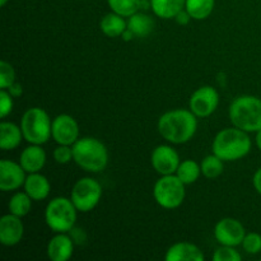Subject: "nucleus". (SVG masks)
<instances>
[{
  "mask_svg": "<svg viewBox=\"0 0 261 261\" xmlns=\"http://www.w3.org/2000/svg\"><path fill=\"white\" fill-rule=\"evenodd\" d=\"M158 132L163 139L172 144L190 142L198 129V119L191 110H171L158 120Z\"/></svg>",
  "mask_w": 261,
  "mask_h": 261,
  "instance_id": "1",
  "label": "nucleus"
},
{
  "mask_svg": "<svg viewBox=\"0 0 261 261\" xmlns=\"http://www.w3.org/2000/svg\"><path fill=\"white\" fill-rule=\"evenodd\" d=\"M252 147L249 133L239 127H227L216 135L212 150L224 162H233L246 157Z\"/></svg>",
  "mask_w": 261,
  "mask_h": 261,
  "instance_id": "2",
  "label": "nucleus"
},
{
  "mask_svg": "<svg viewBox=\"0 0 261 261\" xmlns=\"http://www.w3.org/2000/svg\"><path fill=\"white\" fill-rule=\"evenodd\" d=\"M73 161L87 172L98 173L107 167L109 152L96 138H79L73 144Z\"/></svg>",
  "mask_w": 261,
  "mask_h": 261,
  "instance_id": "3",
  "label": "nucleus"
},
{
  "mask_svg": "<svg viewBox=\"0 0 261 261\" xmlns=\"http://www.w3.org/2000/svg\"><path fill=\"white\" fill-rule=\"evenodd\" d=\"M229 120L232 125L246 133H256L261 129V99L259 97H237L229 106Z\"/></svg>",
  "mask_w": 261,
  "mask_h": 261,
  "instance_id": "4",
  "label": "nucleus"
},
{
  "mask_svg": "<svg viewBox=\"0 0 261 261\" xmlns=\"http://www.w3.org/2000/svg\"><path fill=\"white\" fill-rule=\"evenodd\" d=\"M76 212L71 199L54 198L45 209V222L55 233H68L75 226Z\"/></svg>",
  "mask_w": 261,
  "mask_h": 261,
  "instance_id": "5",
  "label": "nucleus"
},
{
  "mask_svg": "<svg viewBox=\"0 0 261 261\" xmlns=\"http://www.w3.org/2000/svg\"><path fill=\"white\" fill-rule=\"evenodd\" d=\"M51 126L53 121L50 120V116L40 107L28 109L20 120L23 138L30 144H45L51 138Z\"/></svg>",
  "mask_w": 261,
  "mask_h": 261,
  "instance_id": "6",
  "label": "nucleus"
},
{
  "mask_svg": "<svg viewBox=\"0 0 261 261\" xmlns=\"http://www.w3.org/2000/svg\"><path fill=\"white\" fill-rule=\"evenodd\" d=\"M185 184L173 173L158 178L153 188L154 200L163 209H176L184 203L186 196Z\"/></svg>",
  "mask_w": 261,
  "mask_h": 261,
  "instance_id": "7",
  "label": "nucleus"
},
{
  "mask_svg": "<svg viewBox=\"0 0 261 261\" xmlns=\"http://www.w3.org/2000/svg\"><path fill=\"white\" fill-rule=\"evenodd\" d=\"M102 198V186L92 177H84L76 181L71 190V201L78 212L88 213L98 205Z\"/></svg>",
  "mask_w": 261,
  "mask_h": 261,
  "instance_id": "8",
  "label": "nucleus"
},
{
  "mask_svg": "<svg viewBox=\"0 0 261 261\" xmlns=\"http://www.w3.org/2000/svg\"><path fill=\"white\" fill-rule=\"evenodd\" d=\"M219 105V94L212 86H203L196 89L190 97L189 109L196 117H208Z\"/></svg>",
  "mask_w": 261,
  "mask_h": 261,
  "instance_id": "9",
  "label": "nucleus"
},
{
  "mask_svg": "<svg viewBox=\"0 0 261 261\" xmlns=\"http://www.w3.org/2000/svg\"><path fill=\"white\" fill-rule=\"evenodd\" d=\"M246 229L244 224L234 218H223L214 227V237L222 246L236 247L242 245Z\"/></svg>",
  "mask_w": 261,
  "mask_h": 261,
  "instance_id": "10",
  "label": "nucleus"
},
{
  "mask_svg": "<svg viewBox=\"0 0 261 261\" xmlns=\"http://www.w3.org/2000/svg\"><path fill=\"white\" fill-rule=\"evenodd\" d=\"M51 137L58 144L73 145L79 139V125L73 116L68 114L58 115L53 120Z\"/></svg>",
  "mask_w": 261,
  "mask_h": 261,
  "instance_id": "11",
  "label": "nucleus"
},
{
  "mask_svg": "<svg viewBox=\"0 0 261 261\" xmlns=\"http://www.w3.org/2000/svg\"><path fill=\"white\" fill-rule=\"evenodd\" d=\"M150 163L161 176L173 175L180 166V155L170 145H158L150 155Z\"/></svg>",
  "mask_w": 261,
  "mask_h": 261,
  "instance_id": "12",
  "label": "nucleus"
},
{
  "mask_svg": "<svg viewBox=\"0 0 261 261\" xmlns=\"http://www.w3.org/2000/svg\"><path fill=\"white\" fill-rule=\"evenodd\" d=\"M25 178V171L20 163L10 160L0 161V190L4 193L18 190L24 185Z\"/></svg>",
  "mask_w": 261,
  "mask_h": 261,
  "instance_id": "13",
  "label": "nucleus"
},
{
  "mask_svg": "<svg viewBox=\"0 0 261 261\" xmlns=\"http://www.w3.org/2000/svg\"><path fill=\"white\" fill-rule=\"evenodd\" d=\"M24 234V226L20 217L9 213L0 219V242L3 246L13 247L19 244Z\"/></svg>",
  "mask_w": 261,
  "mask_h": 261,
  "instance_id": "14",
  "label": "nucleus"
},
{
  "mask_svg": "<svg viewBox=\"0 0 261 261\" xmlns=\"http://www.w3.org/2000/svg\"><path fill=\"white\" fill-rule=\"evenodd\" d=\"M74 251V241L66 233H56L48 241L46 254L51 261H68Z\"/></svg>",
  "mask_w": 261,
  "mask_h": 261,
  "instance_id": "15",
  "label": "nucleus"
},
{
  "mask_svg": "<svg viewBox=\"0 0 261 261\" xmlns=\"http://www.w3.org/2000/svg\"><path fill=\"white\" fill-rule=\"evenodd\" d=\"M46 155L45 149L38 144H31L30 147L24 148L20 153L19 163L27 173L40 172L46 165Z\"/></svg>",
  "mask_w": 261,
  "mask_h": 261,
  "instance_id": "16",
  "label": "nucleus"
},
{
  "mask_svg": "<svg viewBox=\"0 0 261 261\" xmlns=\"http://www.w3.org/2000/svg\"><path fill=\"white\" fill-rule=\"evenodd\" d=\"M166 261H203L204 254L196 245L190 242H177L167 250Z\"/></svg>",
  "mask_w": 261,
  "mask_h": 261,
  "instance_id": "17",
  "label": "nucleus"
},
{
  "mask_svg": "<svg viewBox=\"0 0 261 261\" xmlns=\"http://www.w3.org/2000/svg\"><path fill=\"white\" fill-rule=\"evenodd\" d=\"M24 191L31 196V199L35 201L45 200L51 191V184L47 177L41 175L40 172L28 173L25 182L23 185Z\"/></svg>",
  "mask_w": 261,
  "mask_h": 261,
  "instance_id": "18",
  "label": "nucleus"
},
{
  "mask_svg": "<svg viewBox=\"0 0 261 261\" xmlns=\"http://www.w3.org/2000/svg\"><path fill=\"white\" fill-rule=\"evenodd\" d=\"M23 133L20 126L10 121H3L0 124V147L3 150L15 149L20 144Z\"/></svg>",
  "mask_w": 261,
  "mask_h": 261,
  "instance_id": "19",
  "label": "nucleus"
},
{
  "mask_svg": "<svg viewBox=\"0 0 261 261\" xmlns=\"http://www.w3.org/2000/svg\"><path fill=\"white\" fill-rule=\"evenodd\" d=\"M186 0H150V8L157 17L172 19L185 9Z\"/></svg>",
  "mask_w": 261,
  "mask_h": 261,
  "instance_id": "20",
  "label": "nucleus"
},
{
  "mask_svg": "<svg viewBox=\"0 0 261 261\" xmlns=\"http://www.w3.org/2000/svg\"><path fill=\"white\" fill-rule=\"evenodd\" d=\"M99 28L107 37H120L127 30V20H125V17L122 15L111 12L102 18Z\"/></svg>",
  "mask_w": 261,
  "mask_h": 261,
  "instance_id": "21",
  "label": "nucleus"
},
{
  "mask_svg": "<svg viewBox=\"0 0 261 261\" xmlns=\"http://www.w3.org/2000/svg\"><path fill=\"white\" fill-rule=\"evenodd\" d=\"M154 28V22L145 13H135L127 18V30L134 33L135 37H147Z\"/></svg>",
  "mask_w": 261,
  "mask_h": 261,
  "instance_id": "22",
  "label": "nucleus"
},
{
  "mask_svg": "<svg viewBox=\"0 0 261 261\" xmlns=\"http://www.w3.org/2000/svg\"><path fill=\"white\" fill-rule=\"evenodd\" d=\"M216 0H186L185 9L195 20H204L213 13Z\"/></svg>",
  "mask_w": 261,
  "mask_h": 261,
  "instance_id": "23",
  "label": "nucleus"
},
{
  "mask_svg": "<svg viewBox=\"0 0 261 261\" xmlns=\"http://www.w3.org/2000/svg\"><path fill=\"white\" fill-rule=\"evenodd\" d=\"M175 175L177 176L185 185H191V184L196 182L198 178L200 177V165H198V163L193 160H186L180 163Z\"/></svg>",
  "mask_w": 261,
  "mask_h": 261,
  "instance_id": "24",
  "label": "nucleus"
},
{
  "mask_svg": "<svg viewBox=\"0 0 261 261\" xmlns=\"http://www.w3.org/2000/svg\"><path fill=\"white\" fill-rule=\"evenodd\" d=\"M8 208H9V213L23 218V217H25L31 212V208H32V199H31V196L25 191H23V193H15L10 198Z\"/></svg>",
  "mask_w": 261,
  "mask_h": 261,
  "instance_id": "25",
  "label": "nucleus"
},
{
  "mask_svg": "<svg viewBox=\"0 0 261 261\" xmlns=\"http://www.w3.org/2000/svg\"><path fill=\"white\" fill-rule=\"evenodd\" d=\"M201 175L206 178H217L223 173L224 170V161L221 160L218 155L213 154L206 155L203 161H201Z\"/></svg>",
  "mask_w": 261,
  "mask_h": 261,
  "instance_id": "26",
  "label": "nucleus"
},
{
  "mask_svg": "<svg viewBox=\"0 0 261 261\" xmlns=\"http://www.w3.org/2000/svg\"><path fill=\"white\" fill-rule=\"evenodd\" d=\"M111 12L122 17H132L142 8V0H107Z\"/></svg>",
  "mask_w": 261,
  "mask_h": 261,
  "instance_id": "27",
  "label": "nucleus"
},
{
  "mask_svg": "<svg viewBox=\"0 0 261 261\" xmlns=\"http://www.w3.org/2000/svg\"><path fill=\"white\" fill-rule=\"evenodd\" d=\"M15 83V70L8 61H0V89H8Z\"/></svg>",
  "mask_w": 261,
  "mask_h": 261,
  "instance_id": "28",
  "label": "nucleus"
},
{
  "mask_svg": "<svg viewBox=\"0 0 261 261\" xmlns=\"http://www.w3.org/2000/svg\"><path fill=\"white\" fill-rule=\"evenodd\" d=\"M214 261H241L242 256L234 247L222 246L216 250L212 257Z\"/></svg>",
  "mask_w": 261,
  "mask_h": 261,
  "instance_id": "29",
  "label": "nucleus"
},
{
  "mask_svg": "<svg viewBox=\"0 0 261 261\" xmlns=\"http://www.w3.org/2000/svg\"><path fill=\"white\" fill-rule=\"evenodd\" d=\"M242 247L247 254H259L261 252V234L256 233V232L246 233L244 241H242Z\"/></svg>",
  "mask_w": 261,
  "mask_h": 261,
  "instance_id": "30",
  "label": "nucleus"
},
{
  "mask_svg": "<svg viewBox=\"0 0 261 261\" xmlns=\"http://www.w3.org/2000/svg\"><path fill=\"white\" fill-rule=\"evenodd\" d=\"M54 160L59 165H66L73 160V145L59 144L54 150Z\"/></svg>",
  "mask_w": 261,
  "mask_h": 261,
  "instance_id": "31",
  "label": "nucleus"
},
{
  "mask_svg": "<svg viewBox=\"0 0 261 261\" xmlns=\"http://www.w3.org/2000/svg\"><path fill=\"white\" fill-rule=\"evenodd\" d=\"M13 98L14 97L7 91V89H0V116L5 119L13 110Z\"/></svg>",
  "mask_w": 261,
  "mask_h": 261,
  "instance_id": "32",
  "label": "nucleus"
},
{
  "mask_svg": "<svg viewBox=\"0 0 261 261\" xmlns=\"http://www.w3.org/2000/svg\"><path fill=\"white\" fill-rule=\"evenodd\" d=\"M175 19H176V22L178 23V24L186 25V24H189V22H190L193 18H191V15L189 14L188 12H186V9H184V10H181V12L178 13L177 15H176Z\"/></svg>",
  "mask_w": 261,
  "mask_h": 261,
  "instance_id": "33",
  "label": "nucleus"
},
{
  "mask_svg": "<svg viewBox=\"0 0 261 261\" xmlns=\"http://www.w3.org/2000/svg\"><path fill=\"white\" fill-rule=\"evenodd\" d=\"M252 185H254L255 190L257 191V194L261 196V167L254 173V177H252Z\"/></svg>",
  "mask_w": 261,
  "mask_h": 261,
  "instance_id": "34",
  "label": "nucleus"
},
{
  "mask_svg": "<svg viewBox=\"0 0 261 261\" xmlns=\"http://www.w3.org/2000/svg\"><path fill=\"white\" fill-rule=\"evenodd\" d=\"M8 92H9L10 94H12L13 97H19V96H22V92H23V89H22V86H20V84H18L17 82H15V83H13L12 86L9 87V88L7 89Z\"/></svg>",
  "mask_w": 261,
  "mask_h": 261,
  "instance_id": "35",
  "label": "nucleus"
},
{
  "mask_svg": "<svg viewBox=\"0 0 261 261\" xmlns=\"http://www.w3.org/2000/svg\"><path fill=\"white\" fill-rule=\"evenodd\" d=\"M133 37H135V36H134V33H133L130 30H126L124 33H122V38H124L125 41L133 40Z\"/></svg>",
  "mask_w": 261,
  "mask_h": 261,
  "instance_id": "36",
  "label": "nucleus"
},
{
  "mask_svg": "<svg viewBox=\"0 0 261 261\" xmlns=\"http://www.w3.org/2000/svg\"><path fill=\"white\" fill-rule=\"evenodd\" d=\"M255 143H256V147L259 148V150L261 152V129L259 132H256V137H255Z\"/></svg>",
  "mask_w": 261,
  "mask_h": 261,
  "instance_id": "37",
  "label": "nucleus"
},
{
  "mask_svg": "<svg viewBox=\"0 0 261 261\" xmlns=\"http://www.w3.org/2000/svg\"><path fill=\"white\" fill-rule=\"evenodd\" d=\"M7 3H8V0H0V5H2V7H4Z\"/></svg>",
  "mask_w": 261,
  "mask_h": 261,
  "instance_id": "38",
  "label": "nucleus"
}]
</instances>
